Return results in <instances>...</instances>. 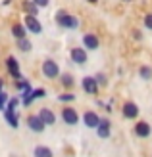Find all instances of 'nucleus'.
<instances>
[{
    "label": "nucleus",
    "instance_id": "obj_3",
    "mask_svg": "<svg viewBox=\"0 0 152 157\" xmlns=\"http://www.w3.org/2000/svg\"><path fill=\"white\" fill-rule=\"evenodd\" d=\"M62 121L66 123V124H77L79 123V113L75 111L73 107H64L62 109Z\"/></svg>",
    "mask_w": 152,
    "mask_h": 157
},
{
    "label": "nucleus",
    "instance_id": "obj_16",
    "mask_svg": "<svg viewBox=\"0 0 152 157\" xmlns=\"http://www.w3.org/2000/svg\"><path fill=\"white\" fill-rule=\"evenodd\" d=\"M4 117H6V121H8V124H10L12 128L19 127V119H18V115H15V111H8V109H4Z\"/></svg>",
    "mask_w": 152,
    "mask_h": 157
},
{
    "label": "nucleus",
    "instance_id": "obj_31",
    "mask_svg": "<svg viewBox=\"0 0 152 157\" xmlns=\"http://www.w3.org/2000/svg\"><path fill=\"white\" fill-rule=\"evenodd\" d=\"M12 2V0H4V4H10Z\"/></svg>",
    "mask_w": 152,
    "mask_h": 157
},
{
    "label": "nucleus",
    "instance_id": "obj_6",
    "mask_svg": "<svg viewBox=\"0 0 152 157\" xmlns=\"http://www.w3.org/2000/svg\"><path fill=\"white\" fill-rule=\"evenodd\" d=\"M123 117L125 119H137L139 117V105L135 101H125L123 104Z\"/></svg>",
    "mask_w": 152,
    "mask_h": 157
},
{
    "label": "nucleus",
    "instance_id": "obj_1",
    "mask_svg": "<svg viewBox=\"0 0 152 157\" xmlns=\"http://www.w3.org/2000/svg\"><path fill=\"white\" fill-rule=\"evenodd\" d=\"M56 23L62 27V29H77L79 27V19L75 17V15H71V13H68V12H58L56 13Z\"/></svg>",
    "mask_w": 152,
    "mask_h": 157
},
{
    "label": "nucleus",
    "instance_id": "obj_27",
    "mask_svg": "<svg viewBox=\"0 0 152 157\" xmlns=\"http://www.w3.org/2000/svg\"><path fill=\"white\" fill-rule=\"evenodd\" d=\"M145 27L148 31H152V13H146L145 15Z\"/></svg>",
    "mask_w": 152,
    "mask_h": 157
},
{
    "label": "nucleus",
    "instance_id": "obj_21",
    "mask_svg": "<svg viewBox=\"0 0 152 157\" xmlns=\"http://www.w3.org/2000/svg\"><path fill=\"white\" fill-rule=\"evenodd\" d=\"M139 75L145 78V81H148V78H152V67H148V65H141V67H139Z\"/></svg>",
    "mask_w": 152,
    "mask_h": 157
},
{
    "label": "nucleus",
    "instance_id": "obj_23",
    "mask_svg": "<svg viewBox=\"0 0 152 157\" xmlns=\"http://www.w3.org/2000/svg\"><path fill=\"white\" fill-rule=\"evenodd\" d=\"M18 90H21V92H23V96H27V94L33 90V88L29 86V82H27V81H21V78H19V81H18Z\"/></svg>",
    "mask_w": 152,
    "mask_h": 157
},
{
    "label": "nucleus",
    "instance_id": "obj_22",
    "mask_svg": "<svg viewBox=\"0 0 152 157\" xmlns=\"http://www.w3.org/2000/svg\"><path fill=\"white\" fill-rule=\"evenodd\" d=\"M18 48H19L21 52H29L31 48H33V44H31L27 38H19V40H18Z\"/></svg>",
    "mask_w": 152,
    "mask_h": 157
},
{
    "label": "nucleus",
    "instance_id": "obj_25",
    "mask_svg": "<svg viewBox=\"0 0 152 157\" xmlns=\"http://www.w3.org/2000/svg\"><path fill=\"white\" fill-rule=\"evenodd\" d=\"M8 100H10V98H8V96H6V92L2 90V92H0V109H2V111H4L6 105H8Z\"/></svg>",
    "mask_w": 152,
    "mask_h": 157
},
{
    "label": "nucleus",
    "instance_id": "obj_29",
    "mask_svg": "<svg viewBox=\"0 0 152 157\" xmlns=\"http://www.w3.org/2000/svg\"><path fill=\"white\" fill-rule=\"evenodd\" d=\"M94 78H97V82H98V84H106V77H104V73H98Z\"/></svg>",
    "mask_w": 152,
    "mask_h": 157
},
{
    "label": "nucleus",
    "instance_id": "obj_32",
    "mask_svg": "<svg viewBox=\"0 0 152 157\" xmlns=\"http://www.w3.org/2000/svg\"><path fill=\"white\" fill-rule=\"evenodd\" d=\"M123 2H131V0H123Z\"/></svg>",
    "mask_w": 152,
    "mask_h": 157
},
{
    "label": "nucleus",
    "instance_id": "obj_15",
    "mask_svg": "<svg viewBox=\"0 0 152 157\" xmlns=\"http://www.w3.org/2000/svg\"><path fill=\"white\" fill-rule=\"evenodd\" d=\"M43 96H46V92H44V88H37V90H31L25 98H23V104L25 105H29L33 100H37V98H43Z\"/></svg>",
    "mask_w": 152,
    "mask_h": 157
},
{
    "label": "nucleus",
    "instance_id": "obj_28",
    "mask_svg": "<svg viewBox=\"0 0 152 157\" xmlns=\"http://www.w3.org/2000/svg\"><path fill=\"white\" fill-rule=\"evenodd\" d=\"M33 2H35L39 8H46V6L50 4V0H33Z\"/></svg>",
    "mask_w": 152,
    "mask_h": 157
},
{
    "label": "nucleus",
    "instance_id": "obj_12",
    "mask_svg": "<svg viewBox=\"0 0 152 157\" xmlns=\"http://www.w3.org/2000/svg\"><path fill=\"white\" fill-rule=\"evenodd\" d=\"M83 123H85L89 128H97L98 123H100V117L94 113V111H87V113L83 115Z\"/></svg>",
    "mask_w": 152,
    "mask_h": 157
},
{
    "label": "nucleus",
    "instance_id": "obj_30",
    "mask_svg": "<svg viewBox=\"0 0 152 157\" xmlns=\"http://www.w3.org/2000/svg\"><path fill=\"white\" fill-rule=\"evenodd\" d=\"M87 2H89V4H97L98 0H87Z\"/></svg>",
    "mask_w": 152,
    "mask_h": 157
},
{
    "label": "nucleus",
    "instance_id": "obj_26",
    "mask_svg": "<svg viewBox=\"0 0 152 157\" xmlns=\"http://www.w3.org/2000/svg\"><path fill=\"white\" fill-rule=\"evenodd\" d=\"M58 100H60V101H73L75 96H73V94H60Z\"/></svg>",
    "mask_w": 152,
    "mask_h": 157
},
{
    "label": "nucleus",
    "instance_id": "obj_7",
    "mask_svg": "<svg viewBox=\"0 0 152 157\" xmlns=\"http://www.w3.org/2000/svg\"><path fill=\"white\" fill-rule=\"evenodd\" d=\"M27 127L33 130V132H43L46 124H44V121H43L39 115H31L29 119H27Z\"/></svg>",
    "mask_w": 152,
    "mask_h": 157
},
{
    "label": "nucleus",
    "instance_id": "obj_19",
    "mask_svg": "<svg viewBox=\"0 0 152 157\" xmlns=\"http://www.w3.org/2000/svg\"><path fill=\"white\" fill-rule=\"evenodd\" d=\"M25 31H27V27H23V25H19V23H15V25L12 27V35L18 38H25Z\"/></svg>",
    "mask_w": 152,
    "mask_h": 157
},
{
    "label": "nucleus",
    "instance_id": "obj_8",
    "mask_svg": "<svg viewBox=\"0 0 152 157\" xmlns=\"http://www.w3.org/2000/svg\"><path fill=\"white\" fill-rule=\"evenodd\" d=\"M69 56H71V59H73L77 65L87 63V50L85 48H79V46H77V48H71Z\"/></svg>",
    "mask_w": 152,
    "mask_h": 157
},
{
    "label": "nucleus",
    "instance_id": "obj_17",
    "mask_svg": "<svg viewBox=\"0 0 152 157\" xmlns=\"http://www.w3.org/2000/svg\"><path fill=\"white\" fill-rule=\"evenodd\" d=\"M33 155L35 157H54V153L48 146H37L33 150Z\"/></svg>",
    "mask_w": 152,
    "mask_h": 157
},
{
    "label": "nucleus",
    "instance_id": "obj_5",
    "mask_svg": "<svg viewBox=\"0 0 152 157\" xmlns=\"http://www.w3.org/2000/svg\"><path fill=\"white\" fill-rule=\"evenodd\" d=\"M6 67H8V71H10V75L15 78V81H19V78H21V71H19L18 59H15L14 56H10V58L6 59Z\"/></svg>",
    "mask_w": 152,
    "mask_h": 157
},
{
    "label": "nucleus",
    "instance_id": "obj_20",
    "mask_svg": "<svg viewBox=\"0 0 152 157\" xmlns=\"http://www.w3.org/2000/svg\"><path fill=\"white\" fill-rule=\"evenodd\" d=\"M73 84H75V81H73V77H71L69 73L62 75V86L64 88H73Z\"/></svg>",
    "mask_w": 152,
    "mask_h": 157
},
{
    "label": "nucleus",
    "instance_id": "obj_24",
    "mask_svg": "<svg viewBox=\"0 0 152 157\" xmlns=\"http://www.w3.org/2000/svg\"><path fill=\"white\" fill-rule=\"evenodd\" d=\"M18 105H19V100H18V98H10V100H8L6 109H8V111H15V109H18Z\"/></svg>",
    "mask_w": 152,
    "mask_h": 157
},
{
    "label": "nucleus",
    "instance_id": "obj_14",
    "mask_svg": "<svg viewBox=\"0 0 152 157\" xmlns=\"http://www.w3.org/2000/svg\"><path fill=\"white\" fill-rule=\"evenodd\" d=\"M97 134H98V138H108L110 136V121L108 119H100L98 127H97Z\"/></svg>",
    "mask_w": 152,
    "mask_h": 157
},
{
    "label": "nucleus",
    "instance_id": "obj_9",
    "mask_svg": "<svg viewBox=\"0 0 152 157\" xmlns=\"http://www.w3.org/2000/svg\"><path fill=\"white\" fill-rule=\"evenodd\" d=\"M25 27H27V31H31V33H35V35H39L43 31V25L39 23L37 15H27L25 17Z\"/></svg>",
    "mask_w": 152,
    "mask_h": 157
},
{
    "label": "nucleus",
    "instance_id": "obj_2",
    "mask_svg": "<svg viewBox=\"0 0 152 157\" xmlns=\"http://www.w3.org/2000/svg\"><path fill=\"white\" fill-rule=\"evenodd\" d=\"M43 75L46 78H56V77L60 75L58 63H56L54 59H44V63H43Z\"/></svg>",
    "mask_w": 152,
    "mask_h": 157
},
{
    "label": "nucleus",
    "instance_id": "obj_10",
    "mask_svg": "<svg viewBox=\"0 0 152 157\" xmlns=\"http://www.w3.org/2000/svg\"><path fill=\"white\" fill-rule=\"evenodd\" d=\"M83 44H85V50H97L98 46H100V40H98L97 35L87 33V35L83 36Z\"/></svg>",
    "mask_w": 152,
    "mask_h": 157
},
{
    "label": "nucleus",
    "instance_id": "obj_13",
    "mask_svg": "<svg viewBox=\"0 0 152 157\" xmlns=\"http://www.w3.org/2000/svg\"><path fill=\"white\" fill-rule=\"evenodd\" d=\"M39 117H41V119L44 121V124H48V127H52V124L56 123V115H54L52 109H48V107L41 109V111H39Z\"/></svg>",
    "mask_w": 152,
    "mask_h": 157
},
{
    "label": "nucleus",
    "instance_id": "obj_18",
    "mask_svg": "<svg viewBox=\"0 0 152 157\" xmlns=\"http://www.w3.org/2000/svg\"><path fill=\"white\" fill-rule=\"evenodd\" d=\"M23 10L27 12V15H37L39 13V6L33 2V0H25V2H23Z\"/></svg>",
    "mask_w": 152,
    "mask_h": 157
},
{
    "label": "nucleus",
    "instance_id": "obj_4",
    "mask_svg": "<svg viewBox=\"0 0 152 157\" xmlns=\"http://www.w3.org/2000/svg\"><path fill=\"white\" fill-rule=\"evenodd\" d=\"M81 86H83V90L87 94H98V88H100V84L97 82V78H94V77H83Z\"/></svg>",
    "mask_w": 152,
    "mask_h": 157
},
{
    "label": "nucleus",
    "instance_id": "obj_11",
    "mask_svg": "<svg viewBox=\"0 0 152 157\" xmlns=\"http://www.w3.org/2000/svg\"><path fill=\"white\" fill-rule=\"evenodd\" d=\"M150 132H152V128L146 121H137V124H135V134L141 136V138H148Z\"/></svg>",
    "mask_w": 152,
    "mask_h": 157
}]
</instances>
